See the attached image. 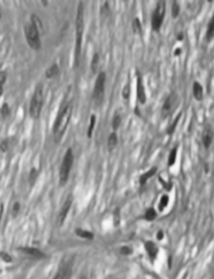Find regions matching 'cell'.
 Wrapping results in <instances>:
<instances>
[{
    "label": "cell",
    "mask_w": 214,
    "mask_h": 279,
    "mask_svg": "<svg viewBox=\"0 0 214 279\" xmlns=\"http://www.w3.org/2000/svg\"><path fill=\"white\" fill-rule=\"evenodd\" d=\"M10 147H11V141L9 138H6L0 143V150L1 152H8L10 150Z\"/></svg>",
    "instance_id": "f1b7e54d"
},
{
    "label": "cell",
    "mask_w": 214,
    "mask_h": 279,
    "mask_svg": "<svg viewBox=\"0 0 214 279\" xmlns=\"http://www.w3.org/2000/svg\"><path fill=\"white\" fill-rule=\"evenodd\" d=\"M180 117H181V115H178L177 117L175 118V120L173 121V123H172V125H169V127H168V129H167V134H173L174 133V131H175L176 130V127H177V125H178V122H179V119H180Z\"/></svg>",
    "instance_id": "484cf974"
},
{
    "label": "cell",
    "mask_w": 214,
    "mask_h": 279,
    "mask_svg": "<svg viewBox=\"0 0 214 279\" xmlns=\"http://www.w3.org/2000/svg\"><path fill=\"white\" fill-rule=\"evenodd\" d=\"M80 279H86V278H85V277H81Z\"/></svg>",
    "instance_id": "ee69618b"
},
{
    "label": "cell",
    "mask_w": 214,
    "mask_h": 279,
    "mask_svg": "<svg viewBox=\"0 0 214 279\" xmlns=\"http://www.w3.org/2000/svg\"><path fill=\"white\" fill-rule=\"evenodd\" d=\"M2 93H3V88H2V86H0V97H1Z\"/></svg>",
    "instance_id": "7bdbcfd3"
},
{
    "label": "cell",
    "mask_w": 214,
    "mask_h": 279,
    "mask_svg": "<svg viewBox=\"0 0 214 279\" xmlns=\"http://www.w3.org/2000/svg\"><path fill=\"white\" fill-rule=\"evenodd\" d=\"M202 142H203V145H204L205 148H209L210 146H211V143H212V135L210 132H207V133L203 135V138H202Z\"/></svg>",
    "instance_id": "83f0119b"
},
{
    "label": "cell",
    "mask_w": 214,
    "mask_h": 279,
    "mask_svg": "<svg viewBox=\"0 0 214 279\" xmlns=\"http://www.w3.org/2000/svg\"><path fill=\"white\" fill-rule=\"evenodd\" d=\"M192 94H194V99L197 100H202L203 98V88L199 82H194L192 85Z\"/></svg>",
    "instance_id": "7c38bea8"
},
{
    "label": "cell",
    "mask_w": 214,
    "mask_h": 279,
    "mask_svg": "<svg viewBox=\"0 0 214 279\" xmlns=\"http://www.w3.org/2000/svg\"><path fill=\"white\" fill-rule=\"evenodd\" d=\"M54 279H63V275H62L61 273H58V274L56 275V277Z\"/></svg>",
    "instance_id": "ab89813d"
},
{
    "label": "cell",
    "mask_w": 214,
    "mask_h": 279,
    "mask_svg": "<svg viewBox=\"0 0 214 279\" xmlns=\"http://www.w3.org/2000/svg\"><path fill=\"white\" fill-rule=\"evenodd\" d=\"M145 250H146L147 254L151 258H155V256L157 255V251H159L156 244L154 242H151V241L145 242Z\"/></svg>",
    "instance_id": "4fadbf2b"
},
{
    "label": "cell",
    "mask_w": 214,
    "mask_h": 279,
    "mask_svg": "<svg viewBox=\"0 0 214 279\" xmlns=\"http://www.w3.org/2000/svg\"><path fill=\"white\" fill-rule=\"evenodd\" d=\"M83 31H84V9H83V3L80 2L78 6L76 19V48H74V66L76 67H78L79 62H80Z\"/></svg>",
    "instance_id": "6da1fadb"
},
{
    "label": "cell",
    "mask_w": 214,
    "mask_h": 279,
    "mask_svg": "<svg viewBox=\"0 0 214 279\" xmlns=\"http://www.w3.org/2000/svg\"><path fill=\"white\" fill-rule=\"evenodd\" d=\"M130 92H131V88H130V84L129 83H127L126 85L124 86V88H122V98L124 99H129L130 97Z\"/></svg>",
    "instance_id": "4dcf8cb0"
},
{
    "label": "cell",
    "mask_w": 214,
    "mask_h": 279,
    "mask_svg": "<svg viewBox=\"0 0 214 279\" xmlns=\"http://www.w3.org/2000/svg\"><path fill=\"white\" fill-rule=\"evenodd\" d=\"M73 160H74L73 152L69 147L67 150V152H66L63 158H62L61 166H60V170H59V179L61 184H66V182L69 179V175H70V171H71L72 165H73Z\"/></svg>",
    "instance_id": "277c9868"
},
{
    "label": "cell",
    "mask_w": 214,
    "mask_h": 279,
    "mask_svg": "<svg viewBox=\"0 0 214 279\" xmlns=\"http://www.w3.org/2000/svg\"><path fill=\"white\" fill-rule=\"evenodd\" d=\"M98 67H99V55L98 53H95L94 56H93L92 61H91V70H92L93 73L97 72Z\"/></svg>",
    "instance_id": "ffe728a7"
},
{
    "label": "cell",
    "mask_w": 214,
    "mask_h": 279,
    "mask_svg": "<svg viewBox=\"0 0 214 279\" xmlns=\"http://www.w3.org/2000/svg\"><path fill=\"white\" fill-rule=\"evenodd\" d=\"M21 209V205L19 202H15V203L13 204V206H12V215L13 216H16V215L19 214V212H20Z\"/></svg>",
    "instance_id": "836d02e7"
},
{
    "label": "cell",
    "mask_w": 214,
    "mask_h": 279,
    "mask_svg": "<svg viewBox=\"0 0 214 279\" xmlns=\"http://www.w3.org/2000/svg\"><path fill=\"white\" fill-rule=\"evenodd\" d=\"M0 19H1V12H0Z\"/></svg>",
    "instance_id": "f6af8a7d"
},
{
    "label": "cell",
    "mask_w": 214,
    "mask_h": 279,
    "mask_svg": "<svg viewBox=\"0 0 214 279\" xmlns=\"http://www.w3.org/2000/svg\"><path fill=\"white\" fill-rule=\"evenodd\" d=\"M164 238V233H163V231L162 230H159V232H157V239H159V240H162V239H163Z\"/></svg>",
    "instance_id": "f35d334b"
},
{
    "label": "cell",
    "mask_w": 214,
    "mask_h": 279,
    "mask_svg": "<svg viewBox=\"0 0 214 279\" xmlns=\"http://www.w3.org/2000/svg\"><path fill=\"white\" fill-rule=\"evenodd\" d=\"M0 113H1V116H2L3 118L8 117V116L10 115V107L8 104H3L2 107L0 108Z\"/></svg>",
    "instance_id": "1f68e13d"
},
{
    "label": "cell",
    "mask_w": 214,
    "mask_h": 279,
    "mask_svg": "<svg viewBox=\"0 0 214 279\" xmlns=\"http://www.w3.org/2000/svg\"><path fill=\"white\" fill-rule=\"evenodd\" d=\"M132 31L137 35L142 34V25H141V22L138 18H134V20L132 21Z\"/></svg>",
    "instance_id": "44dd1931"
},
{
    "label": "cell",
    "mask_w": 214,
    "mask_h": 279,
    "mask_svg": "<svg viewBox=\"0 0 214 279\" xmlns=\"http://www.w3.org/2000/svg\"><path fill=\"white\" fill-rule=\"evenodd\" d=\"M7 80V73L5 71H0V86H2Z\"/></svg>",
    "instance_id": "d590c367"
},
{
    "label": "cell",
    "mask_w": 214,
    "mask_h": 279,
    "mask_svg": "<svg viewBox=\"0 0 214 279\" xmlns=\"http://www.w3.org/2000/svg\"><path fill=\"white\" fill-rule=\"evenodd\" d=\"M157 216V213L156 210L154 209V208H149V209L145 212V219H146L147 222H152V220H154L155 218H156Z\"/></svg>",
    "instance_id": "cb8c5ba5"
},
{
    "label": "cell",
    "mask_w": 214,
    "mask_h": 279,
    "mask_svg": "<svg viewBox=\"0 0 214 279\" xmlns=\"http://www.w3.org/2000/svg\"><path fill=\"white\" fill-rule=\"evenodd\" d=\"M43 105H44V90H43V85L38 84L33 93L30 107H28V112L33 119L39 118L41 109H43Z\"/></svg>",
    "instance_id": "3957f363"
},
{
    "label": "cell",
    "mask_w": 214,
    "mask_h": 279,
    "mask_svg": "<svg viewBox=\"0 0 214 279\" xmlns=\"http://www.w3.org/2000/svg\"><path fill=\"white\" fill-rule=\"evenodd\" d=\"M120 123H121V117H120V115L116 113V115L114 116V118H113V122H111V125H113L114 132H115L116 130H117L118 128L120 127Z\"/></svg>",
    "instance_id": "4316f807"
},
{
    "label": "cell",
    "mask_w": 214,
    "mask_h": 279,
    "mask_svg": "<svg viewBox=\"0 0 214 279\" xmlns=\"http://www.w3.org/2000/svg\"><path fill=\"white\" fill-rule=\"evenodd\" d=\"M180 12V6L177 1H174L173 5H172V15L173 18H177L178 14Z\"/></svg>",
    "instance_id": "f546056e"
},
{
    "label": "cell",
    "mask_w": 214,
    "mask_h": 279,
    "mask_svg": "<svg viewBox=\"0 0 214 279\" xmlns=\"http://www.w3.org/2000/svg\"><path fill=\"white\" fill-rule=\"evenodd\" d=\"M37 175H38V172H37V170L35 168H33L32 170L30 171V175H28V181H30L31 184H33V183L36 181Z\"/></svg>",
    "instance_id": "d6a6232c"
},
{
    "label": "cell",
    "mask_w": 214,
    "mask_h": 279,
    "mask_svg": "<svg viewBox=\"0 0 214 279\" xmlns=\"http://www.w3.org/2000/svg\"><path fill=\"white\" fill-rule=\"evenodd\" d=\"M176 100H177V97H176L175 94L168 95V97L165 99V102H164L163 107H162V112H163L164 116H166L167 113H169L170 111L173 110L174 106L176 104Z\"/></svg>",
    "instance_id": "9c48e42d"
},
{
    "label": "cell",
    "mask_w": 214,
    "mask_h": 279,
    "mask_svg": "<svg viewBox=\"0 0 214 279\" xmlns=\"http://www.w3.org/2000/svg\"><path fill=\"white\" fill-rule=\"evenodd\" d=\"M120 252H121L122 254H130L131 253V249H130L129 247H124L120 249Z\"/></svg>",
    "instance_id": "74e56055"
},
{
    "label": "cell",
    "mask_w": 214,
    "mask_h": 279,
    "mask_svg": "<svg viewBox=\"0 0 214 279\" xmlns=\"http://www.w3.org/2000/svg\"><path fill=\"white\" fill-rule=\"evenodd\" d=\"M0 257L2 258L5 262H7V263H10V262L12 261L11 256H10L8 253H6V252H1V253H0Z\"/></svg>",
    "instance_id": "e575fe53"
},
{
    "label": "cell",
    "mask_w": 214,
    "mask_h": 279,
    "mask_svg": "<svg viewBox=\"0 0 214 279\" xmlns=\"http://www.w3.org/2000/svg\"><path fill=\"white\" fill-rule=\"evenodd\" d=\"M180 53H181V49H180V48L176 49V50H175V56H178V55H180Z\"/></svg>",
    "instance_id": "b9f144b4"
},
{
    "label": "cell",
    "mask_w": 214,
    "mask_h": 279,
    "mask_svg": "<svg viewBox=\"0 0 214 279\" xmlns=\"http://www.w3.org/2000/svg\"><path fill=\"white\" fill-rule=\"evenodd\" d=\"M118 143V136L116 134V132H111L109 134L108 138H107V147H108L109 150H113L114 148L117 146Z\"/></svg>",
    "instance_id": "9a60e30c"
},
{
    "label": "cell",
    "mask_w": 214,
    "mask_h": 279,
    "mask_svg": "<svg viewBox=\"0 0 214 279\" xmlns=\"http://www.w3.org/2000/svg\"><path fill=\"white\" fill-rule=\"evenodd\" d=\"M176 157H177V148L174 147L173 150L169 152V155H168V160L167 164L169 167H172L174 164L176 163Z\"/></svg>",
    "instance_id": "603a6c76"
},
{
    "label": "cell",
    "mask_w": 214,
    "mask_h": 279,
    "mask_svg": "<svg viewBox=\"0 0 214 279\" xmlns=\"http://www.w3.org/2000/svg\"><path fill=\"white\" fill-rule=\"evenodd\" d=\"M182 38H184V34H182V33H179V34H178V36H177V39L181 40Z\"/></svg>",
    "instance_id": "60d3db41"
},
{
    "label": "cell",
    "mask_w": 214,
    "mask_h": 279,
    "mask_svg": "<svg viewBox=\"0 0 214 279\" xmlns=\"http://www.w3.org/2000/svg\"><path fill=\"white\" fill-rule=\"evenodd\" d=\"M72 104L71 103H68L63 108L60 110L59 115H58L57 119L55 121V125H54V134L57 138L61 137L62 134L65 133V131L67 130V127L70 122V119H71L72 116Z\"/></svg>",
    "instance_id": "7a4b0ae2"
},
{
    "label": "cell",
    "mask_w": 214,
    "mask_h": 279,
    "mask_svg": "<svg viewBox=\"0 0 214 279\" xmlns=\"http://www.w3.org/2000/svg\"><path fill=\"white\" fill-rule=\"evenodd\" d=\"M105 83H106V73L105 72H99L97 75L96 81L94 84V92H93V99L97 105L101 104L104 97L105 92Z\"/></svg>",
    "instance_id": "52a82bcc"
},
{
    "label": "cell",
    "mask_w": 214,
    "mask_h": 279,
    "mask_svg": "<svg viewBox=\"0 0 214 279\" xmlns=\"http://www.w3.org/2000/svg\"><path fill=\"white\" fill-rule=\"evenodd\" d=\"M71 205H72V197L71 196H68L67 200L65 201V203L62 204V207L59 212V216H58V224H59V226H61L66 222V218H67L68 213H69L70 208H71Z\"/></svg>",
    "instance_id": "ba28073f"
},
{
    "label": "cell",
    "mask_w": 214,
    "mask_h": 279,
    "mask_svg": "<svg viewBox=\"0 0 214 279\" xmlns=\"http://www.w3.org/2000/svg\"><path fill=\"white\" fill-rule=\"evenodd\" d=\"M156 171H157V168H156V167H153V168L149 169V170H147L146 172L143 173V175L140 177V184H142V185H143V184H145V183L147 182V180H149L150 178H152L153 175H154L155 173H156Z\"/></svg>",
    "instance_id": "5bb4252c"
},
{
    "label": "cell",
    "mask_w": 214,
    "mask_h": 279,
    "mask_svg": "<svg viewBox=\"0 0 214 279\" xmlns=\"http://www.w3.org/2000/svg\"><path fill=\"white\" fill-rule=\"evenodd\" d=\"M137 95H138V99L141 104H145L146 103V93H145L144 84L142 82V78L138 76L137 78Z\"/></svg>",
    "instance_id": "30bf717a"
},
{
    "label": "cell",
    "mask_w": 214,
    "mask_h": 279,
    "mask_svg": "<svg viewBox=\"0 0 214 279\" xmlns=\"http://www.w3.org/2000/svg\"><path fill=\"white\" fill-rule=\"evenodd\" d=\"M214 35V20L213 19H211L209 22V24H207V38L209 39H212V37H213Z\"/></svg>",
    "instance_id": "d4e9b609"
},
{
    "label": "cell",
    "mask_w": 214,
    "mask_h": 279,
    "mask_svg": "<svg viewBox=\"0 0 214 279\" xmlns=\"http://www.w3.org/2000/svg\"><path fill=\"white\" fill-rule=\"evenodd\" d=\"M58 73H59V67H58L57 63H54L46 70L45 75H46L47 78H54L55 76L58 75Z\"/></svg>",
    "instance_id": "2e32d148"
},
{
    "label": "cell",
    "mask_w": 214,
    "mask_h": 279,
    "mask_svg": "<svg viewBox=\"0 0 214 279\" xmlns=\"http://www.w3.org/2000/svg\"><path fill=\"white\" fill-rule=\"evenodd\" d=\"M96 125V116L92 115L90 118V123H89V127H88V131H86V134H88V137L91 138L92 137V134L93 131H94V127Z\"/></svg>",
    "instance_id": "d6986e66"
},
{
    "label": "cell",
    "mask_w": 214,
    "mask_h": 279,
    "mask_svg": "<svg viewBox=\"0 0 214 279\" xmlns=\"http://www.w3.org/2000/svg\"><path fill=\"white\" fill-rule=\"evenodd\" d=\"M20 251L24 252L25 254L31 256H34V257H44L45 254L41 251H39L38 249H35V247H20Z\"/></svg>",
    "instance_id": "8fae6325"
},
{
    "label": "cell",
    "mask_w": 214,
    "mask_h": 279,
    "mask_svg": "<svg viewBox=\"0 0 214 279\" xmlns=\"http://www.w3.org/2000/svg\"><path fill=\"white\" fill-rule=\"evenodd\" d=\"M31 21H32V25L41 33V31H44V26H43V22L39 19V16H37L36 14H32V18H31Z\"/></svg>",
    "instance_id": "e0dca14e"
},
{
    "label": "cell",
    "mask_w": 214,
    "mask_h": 279,
    "mask_svg": "<svg viewBox=\"0 0 214 279\" xmlns=\"http://www.w3.org/2000/svg\"><path fill=\"white\" fill-rule=\"evenodd\" d=\"M76 233L78 237L82 238V239H86V240H92L93 238H94V235H93L91 231L88 230H84V229H76Z\"/></svg>",
    "instance_id": "ac0fdd59"
},
{
    "label": "cell",
    "mask_w": 214,
    "mask_h": 279,
    "mask_svg": "<svg viewBox=\"0 0 214 279\" xmlns=\"http://www.w3.org/2000/svg\"><path fill=\"white\" fill-rule=\"evenodd\" d=\"M24 34H25L26 42H28V46L33 48L34 50H39L41 49V33L32 25L28 24L24 28Z\"/></svg>",
    "instance_id": "5b68a950"
},
{
    "label": "cell",
    "mask_w": 214,
    "mask_h": 279,
    "mask_svg": "<svg viewBox=\"0 0 214 279\" xmlns=\"http://www.w3.org/2000/svg\"><path fill=\"white\" fill-rule=\"evenodd\" d=\"M168 203H169V197H168L167 194H164V195L161 197L159 203V212H163V210L167 207Z\"/></svg>",
    "instance_id": "7402d4cb"
},
{
    "label": "cell",
    "mask_w": 214,
    "mask_h": 279,
    "mask_svg": "<svg viewBox=\"0 0 214 279\" xmlns=\"http://www.w3.org/2000/svg\"><path fill=\"white\" fill-rule=\"evenodd\" d=\"M165 1H159L152 14V20H151V25L154 31H159L163 24L164 16H165Z\"/></svg>",
    "instance_id": "8992f818"
},
{
    "label": "cell",
    "mask_w": 214,
    "mask_h": 279,
    "mask_svg": "<svg viewBox=\"0 0 214 279\" xmlns=\"http://www.w3.org/2000/svg\"><path fill=\"white\" fill-rule=\"evenodd\" d=\"M159 181H161L162 184H163V187L165 188L166 190H170V188H172V183H170V182H165V181H164L161 177H159Z\"/></svg>",
    "instance_id": "8d00e7d4"
}]
</instances>
